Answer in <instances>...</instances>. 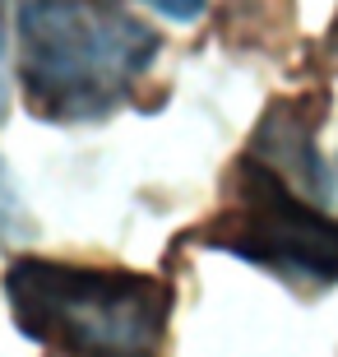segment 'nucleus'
<instances>
[{
  "mask_svg": "<svg viewBox=\"0 0 338 357\" xmlns=\"http://www.w3.org/2000/svg\"><path fill=\"white\" fill-rule=\"evenodd\" d=\"M24 339L56 357H162L176 292L153 274L24 255L5 269Z\"/></svg>",
  "mask_w": 338,
  "mask_h": 357,
  "instance_id": "nucleus-2",
  "label": "nucleus"
},
{
  "mask_svg": "<svg viewBox=\"0 0 338 357\" xmlns=\"http://www.w3.org/2000/svg\"><path fill=\"white\" fill-rule=\"evenodd\" d=\"M14 223H19V195H14L10 176H5V167H0V232H10Z\"/></svg>",
  "mask_w": 338,
  "mask_h": 357,
  "instance_id": "nucleus-5",
  "label": "nucleus"
},
{
  "mask_svg": "<svg viewBox=\"0 0 338 357\" xmlns=\"http://www.w3.org/2000/svg\"><path fill=\"white\" fill-rule=\"evenodd\" d=\"M0 116H5V28H0Z\"/></svg>",
  "mask_w": 338,
  "mask_h": 357,
  "instance_id": "nucleus-6",
  "label": "nucleus"
},
{
  "mask_svg": "<svg viewBox=\"0 0 338 357\" xmlns=\"http://www.w3.org/2000/svg\"><path fill=\"white\" fill-rule=\"evenodd\" d=\"M334 38H338V33H334Z\"/></svg>",
  "mask_w": 338,
  "mask_h": 357,
  "instance_id": "nucleus-7",
  "label": "nucleus"
},
{
  "mask_svg": "<svg viewBox=\"0 0 338 357\" xmlns=\"http://www.w3.org/2000/svg\"><path fill=\"white\" fill-rule=\"evenodd\" d=\"M199 246L232 251L278 278L334 283L338 278V218L325 199L306 195L278 167L246 153L232 172V199L195 232Z\"/></svg>",
  "mask_w": 338,
  "mask_h": 357,
  "instance_id": "nucleus-3",
  "label": "nucleus"
},
{
  "mask_svg": "<svg viewBox=\"0 0 338 357\" xmlns=\"http://www.w3.org/2000/svg\"><path fill=\"white\" fill-rule=\"evenodd\" d=\"M158 33L121 0H19V84L38 121L79 126L130 102Z\"/></svg>",
  "mask_w": 338,
  "mask_h": 357,
  "instance_id": "nucleus-1",
  "label": "nucleus"
},
{
  "mask_svg": "<svg viewBox=\"0 0 338 357\" xmlns=\"http://www.w3.org/2000/svg\"><path fill=\"white\" fill-rule=\"evenodd\" d=\"M139 5H148L153 14H162V19H171V24H195L208 0H139Z\"/></svg>",
  "mask_w": 338,
  "mask_h": 357,
  "instance_id": "nucleus-4",
  "label": "nucleus"
}]
</instances>
